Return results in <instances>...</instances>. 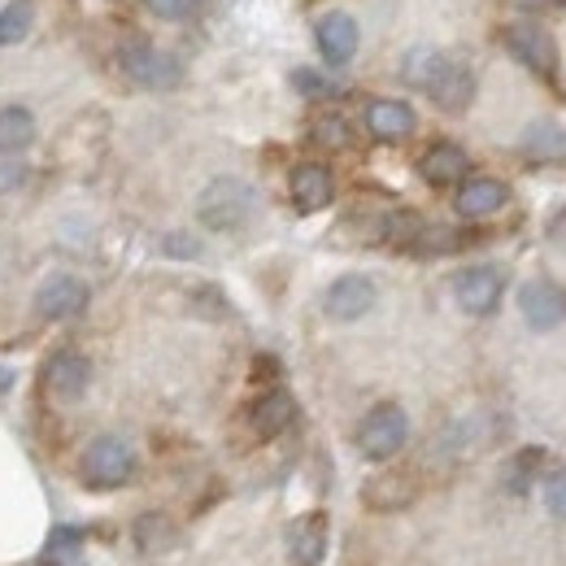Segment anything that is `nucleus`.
<instances>
[{
    "label": "nucleus",
    "instance_id": "f257e3e1",
    "mask_svg": "<svg viewBox=\"0 0 566 566\" xmlns=\"http://www.w3.org/2000/svg\"><path fill=\"white\" fill-rule=\"evenodd\" d=\"M253 213H258V192L244 179H231V175L210 179L206 192L197 197V218L210 231H240V227H249Z\"/></svg>",
    "mask_w": 566,
    "mask_h": 566
},
{
    "label": "nucleus",
    "instance_id": "f03ea898",
    "mask_svg": "<svg viewBox=\"0 0 566 566\" xmlns=\"http://www.w3.org/2000/svg\"><path fill=\"white\" fill-rule=\"evenodd\" d=\"M357 453L370 462H388L410 444V415L397 401H379L375 410H366V419L357 423Z\"/></svg>",
    "mask_w": 566,
    "mask_h": 566
},
{
    "label": "nucleus",
    "instance_id": "7ed1b4c3",
    "mask_svg": "<svg viewBox=\"0 0 566 566\" xmlns=\"http://www.w3.org/2000/svg\"><path fill=\"white\" fill-rule=\"evenodd\" d=\"M118 66H123V74H127L136 87H148V92H170V87L184 83L179 57H170L166 49L148 44L140 35H132V40L118 44Z\"/></svg>",
    "mask_w": 566,
    "mask_h": 566
},
{
    "label": "nucleus",
    "instance_id": "20e7f679",
    "mask_svg": "<svg viewBox=\"0 0 566 566\" xmlns=\"http://www.w3.org/2000/svg\"><path fill=\"white\" fill-rule=\"evenodd\" d=\"M136 449L123 436H96L83 453V484L87 489H123L136 480Z\"/></svg>",
    "mask_w": 566,
    "mask_h": 566
},
{
    "label": "nucleus",
    "instance_id": "39448f33",
    "mask_svg": "<svg viewBox=\"0 0 566 566\" xmlns=\"http://www.w3.org/2000/svg\"><path fill=\"white\" fill-rule=\"evenodd\" d=\"M505 49L536 74V78H545V83L558 78V44H554V35L541 22H527V18L510 22L505 27Z\"/></svg>",
    "mask_w": 566,
    "mask_h": 566
},
{
    "label": "nucleus",
    "instance_id": "423d86ee",
    "mask_svg": "<svg viewBox=\"0 0 566 566\" xmlns=\"http://www.w3.org/2000/svg\"><path fill=\"white\" fill-rule=\"evenodd\" d=\"M518 314L532 332H554L566 323V287L554 280H527L518 287Z\"/></svg>",
    "mask_w": 566,
    "mask_h": 566
},
{
    "label": "nucleus",
    "instance_id": "0eeeda50",
    "mask_svg": "<svg viewBox=\"0 0 566 566\" xmlns=\"http://www.w3.org/2000/svg\"><path fill=\"white\" fill-rule=\"evenodd\" d=\"M314 44L323 53L327 66H349L357 57V44H361V31H357V18L345 9H327L318 22H314Z\"/></svg>",
    "mask_w": 566,
    "mask_h": 566
},
{
    "label": "nucleus",
    "instance_id": "6e6552de",
    "mask_svg": "<svg viewBox=\"0 0 566 566\" xmlns=\"http://www.w3.org/2000/svg\"><path fill=\"white\" fill-rule=\"evenodd\" d=\"M501 292H505V275L496 266H467L453 275V301L475 318L493 314L501 305Z\"/></svg>",
    "mask_w": 566,
    "mask_h": 566
},
{
    "label": "nucleus",
    "instance_id": "1a4fd4ad",
    "mask_svg": "<svg viewBox=\"0 0 566 566\" xmlns=\"http://www.w3.org/2000/svg\"><path fill=\"white\" fill-rule=\"evenodd\" d=\"M375 301H379V287H375V280H366V275H340V280L323 292V310L336 323L366 318L375 310Z\"/></svg>",
    "mask_w": 566,
    "mask_h": 566
},
{
    "label": "nucleus",
    "instance_id": "9d476101",
    "mask_svg": "<svg viewBox=\"0 0 566 566\" xmlns=\"http://www.w3.org/2000/svg\"><path fill=\"white\" fill-rule=\"evenodd\" d=\"M87 310V283L78 275H49L35 292V314L44 323H66Z\"/></svg>",
    "mask_w": 566,
    "mask_h": 566
},
{
    "label": "nucleus",
    "instance_id": "9b49d317",
    "mask_svg": "<svg viewBox=\"0 0 566 566\" xmlns=\"http://www.w3.org/2000/svg\"><path fill=\"white\" fill-rule=\"evenodd\" d=\"M92 384V361L78 354V349H57V354L44 361V388L49 397L57 401H78Z\"/></svg>",
    "mask_w": 566,
    "mask_h": 566
},
{
    "label": "nucleus",
    "instance_id": "f8f14e48",
    "mask_svg": "<svg viewBox=\"0 0 566 566\" xmlns=\"http://www.w3.org/2000/svg\"><path fill=\"white\" fill-rule=\"evenodd\" d=\"M415 496H419V480L410 471H379L361 484V505L375 514H397L415 505Z\"/></svg>",
    "mask_w": 566,
    "mask_h": 566
},
{
    "label": "nucleus",
    "instance_id": "ddd939ff",
    "mask_svg": "<svg viewBox=\"0 0 566 566\" xmlns=\"http://www.w3.org/2000/svg\"><path fill=\"white\" fill-rule=\"evenodd\" d=\"M427 96H431V105L444 109V114H467L471 101H475V71H471L467 62L449 57L444 71H440V78L427 87Z\"/></svg>",
    "mask_w": 566,
    "mask_h": 566
},
{
    "label": "nucleus",
    "instance_id": "4468645a",
    "mask_svg": "<svg viewBox=\"0 0 566 566\" xmlns=\"http://www.w3.org/2000/svg\"><path fill=\"white\" fill-rule=\"evenodd\" d=\"M505 201H510V188L493 175H467L453 192V210L462 218H493L496 210H505Z\"/></svg>",
    "mask_w": 566,
    "mask_h": 566
},
{
    "label": "nucleus",
    "instance_id": "2eb2a0df",
    "mask_svg": "<svg viewBox=\"0 0 566 566\" xmlns=\"http://www.w3.org/2000/svg\"><path fill=\"white\" fill-rule=\"evenodd\" d=\"M415 127H419V118H415V109H410L406 101L379 96V101H370V105H366V132H370L375 140L401 144V140H410V136H415Z\"/></svg>",
    "mask_w": 566,
    "mask_h": 566
},
{
    "label": "nucleus",
    "instance_id": "dca6fc26",
    "mask_svg": "<svg viewBox=\"0 0 566 566\" xmlns=\"http://www.w3.org/2000/svg\"><path fill=\"white\" fill-rule=\"evenodd\" d=\"M287 192H292V206H296V210H305V213L327 210L332 197H336V179H332L327 166L301 161V166L292 170V179H287Z\"/></svg>",
    "mask_w": 566,
    "mask_h": 566
},
{
    "label": "nucleus",
    "instance_id": "f3484780",
    "mask_svg": "<svg viewBox=\"0 0 566 566\" xmlns=\"http://www.w3.org/2000/svg\"><path fill=\"white\" fill-rule=\"evenodd\" d=\"M419 175H423L431 188H458L471 175V157L458 144L440 140L419 157Z\"/></svg>",
    "mask_w": 566,
    "mask_h": 566
},
{
    "label": "nucleus",
    "instance_id": "a211bd4d",
    "mask_svg": "<svg viewBox=\"0 0 566 566\" xmlns=\"http://www.w3.org/2000/svg\"><path fill=\"white\" fill-rule=\"evenodd\" d=\"M296 419V401L283 392V388H266L253 406H249V431L258 440H275L280 431H287Z\"/></svg>",
    "mask_w": 566,
    "mask_h": 566
},
{
    "label": "nucleus",
    "instance_id": "6ab92c4d",
    "mask_svg": "<svg viewBox=\"0 0 566 566\" xmlns=\"http://www.w3.org/2000/svg\"><path fill=\"white\" fill-rule=\"evenodd\" d=\"M323 549H327V518L323 514H310L292 527V563L296 566H318L323 563Z\"/></svg>",
    "mask_w": 566,
    "mask_h": 566
},
{
    "label": "nucleus",
    "instance_id": "aec40b11",
    "mask_svg": "<svg viewBox=\"0 0 566 566\" xmlns=\"http://www.w3.org/2000/svg\"><path fill=\"white\" fill-rule=\"evenodd\" d=\"M444 62H449V53H440V49H431V44H419V49H410V53L401 57V78L427 96V87L444 71Z\"/></svg>",
    "mask_w": 566,
    "mask_h": 566
},
{
    "label": "nucleus",
    "instance_id": "412c9836",
    "mask_svg": "<svg viewBox=\"0 0 566 566\" xmlns=\"http://www.w3.org/2000/svg\"><path fill=\"white\" fill-rule=\"evenodd\" d=\"M518 148H523V157H532V161H558V157H566V132L558 127V123H532L527 132H523V140H518Z\"/></svg>",
    "mask_w": 566,
    "mask_h": 566
},
{
    "label": "nucleus",
    "instance_id": "4be33fe9",
    "mask_svg": "<svg viewBox=\"0 0 566 566\" xmlns=\"http://www.w3.org/2000/svg\"><path fill=\"white\" fill-rule=\"evenodd\" d=\"M31 140H35V118H31V109L4 105V109H0V153H22V148H31Z\"/></svg>",
    "mask_w": 566,
    "mask_h": 566
},
{
    "label": "nucleus",
    "instance_id": "5701e85b",
    "mask_svg": "<svg viewBox=\"0 0 566 566\" xmlns=\"http://www.w3.org/2000/svg\"><path fill=\"white\" fill-rule=\"evenodd\" d=\"M132 536H136V545H140L144 554H166V549H175V523H170L166 514H157V510H148V514L136 518Z\"/></svg>",
    "mask_w": 566,
    "mask_h": 566
},
{
    "label": "nucleus",
    "instance_id": "b1692460",
    "mask_svg": "<svg viewBox=\"0 0 566 566\" xmlns=\"http://www.w3.org/2000/svg\"><path fill=\"white\" fill-rule=\"evenodd\" d=\"M31 22H35V4H31V0H13V4H4V9H0V49L27 40Z\"/></svg>",
    "mask_w": 566,
    "mask_h": 566
},
{
    "label": "nucleus",
    "instance_id": "393cba45",
    "mask_svg": "<svg viewBox=\"0 0 566 566\" xmlns=\"http://www.w3.org/2000/svg\"><path fill=\"white\" fill-rule=\"evenodd\" d=\"M310 140L318 148H327V153H345L354 144V132H349V123L340 114H323V118L310 123Z\"/></svg>",
    "mask_w": 566,
    "mask_h": 566
},
{
    "label": "nucleus",
    "instance_id": "a878e982",
    "mask_svg": "<svg viewBox=\"0 0 566 566\" xmlns=\"http://www.w3.org/2000/svg\"><path fill=\"white\" fill-rule=\"evenodd\" d=\"M545 462V453L541 449H527V453H518L510 467H505V489L510 493H527V484H532V475H536V467Z\"/></svg>",
    "mask_w": 566,
    "mask_h": 566
},
{
    "label": "nucleus",
    "instance_id": "bb28decb",
    "mask_svg": "<svg viewBox=\"0 0 566 566\" xmlns=\"http://www.w3.org/2000/svg\"><path fill=\"white\" fill-rule=\"evenodd\" d=\"M31 179V166L22 161V153H0V192H18Z\"/></svg>",
    "mask_w": 566,
    "mask_h": 566
},
{
    "label": "nucleus",
    "instance_id": "cd10ccee",
    "mask_svg": "<svg viewBox=\"0 0 566 566\" xmlns=\"http://www.w3.org/2000/svg\"><path fill=\"white\" fill-rule=\"evenodd\" d=\"M201 4H206V0H148V9H153L157 18H166V22H188V18L201 13Z\"/></svg>",
    "mask_w": 566,
    "mask_h": 566
},
{
    "label": "nucleus",
    "instance_id": "c85d7f7f",
    "mask_svg": "<svg viewBox=\"0 0 566 566\" xmlns=\"http://www.w3.org/2000/svg\"><path fill=\"white\" fill-rule=\"evenodd\" d=\"M545 505H549V514L566 523V471H549L545 475Z\"/></svg>",
    "mask_w": 566,
    "mask_h": 566
},
{
    "label": "nucleus",
    "instance_id": "c756f323",
    "mask_svg": "<svg viewBox=\"0 0 566 566\" xmlns=\"http://www.w3.org/2000/svg\"><path fill=\"white\" fill-rule=\"evenodd\" d=\"M292 83H296V92H301V96H314V101H323V96H332V92H336V87H332L318 71H296L292 74Z\"/></svg>",
    "mask_w": 566,
    "mask_h": 566
},
{
    "label": "nucleus",
    "instance_id": "7c9ffc66",
    "mask_svg": "<svg viewBox=\"0 0 566 566\" xmlns=\"http://www.w3.org/2000/svg\"><path fill=\"white\" fill-rule=\"evenodd\" d=\"M166 253H175V258H197V253H201V244H197V240H188L184 231H175V235L166 240Z\"/></svg>",
    "mask_w": 566,
    "mask_h": 566
},
{
    "label": "nucleus",
    "instance_id": "2f4dec72",
    "mask_svg": "<svg viewBox=\"0 0 566 566\" xmlns=\"http://www.w3.org/2000/svg\"><path fill=\"white\" fill-rule=\"evenodd\" d=\"M9 388H13V370H9V366H0V397H4Z\"/></svg>",
    "mask_w": 566,
    "mask_h": 566
},
{
    "label": "nucleus",
    "instance_id": "473e14b6",
    "mask_svg": "<svg viewBox=\"0 0 566 566\" xmlns=\"http://www.w3.org/2000/svg\"><path fill=\"white\" fill-rule=\"evenodd\" d=\"M523 4H532V9H545V4H554V0H523Z\"/></svg>",
    "mask_w": 566,
    "mask_h": 566
}]
</instances>
